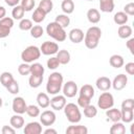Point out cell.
Instances as JSON below:
<instances>
[{"label": "cell", "instance_id": "cell-55", "mask_svg": "<svg viewBox=\"0 0 134 134\" xmlns=\"http://www.w3.org/2000/svg\"><path fill=\"white\" fill-rule=\"evenodd\" d=\"M2 105H3V100H2V98L0 97V108L2 107Z\"/></svg>", "mask_w": 134, "mask_h": 134}, {"label": "cell", "instance_id": "cell-6", "mask_svg": "<svg viewBox=\"0 0 134 134\" xmlns=\"http://www.w3.org/2000/svg\"><path fill=\"white\" fill-rule=\"evenodd\" d=\"M97 106L102 110H107L110 109L114 106V97L110 92L104 91L97 99Z\"/></svg>", "mask_w": 134, "mask_h": 134}, {"label": "cell", "instance_id": "cell-31", "mask_svg": "<svg viewBox=\"0 0 134 134\" xmlns=\"http://www.w3.org/2000/svg\"><path fill=\"white\" fill-rule=\"evenodd\" d=\"M44 72H45V69H44V67L41 63L34 62L30 65V74H32V75H44Z\"/></svg>", "mask_w": 134, "mask_h": 134}, {"label": "cell", "instance_id": "cell-13", "mask_svg": "<svg viewBox=\"0 0 134 134\" xmlns=\"http://www.w3.org/2000/svg\"><path fill=\"white\" fill-rule=\"evenodd\" d=\"M24 134H41L42 133V124L39 121H30L26 124L23 129Z\"/></svg>", "mask_w": 134, "mask_h": 134}, {"label": "cell", "instance_id": "cell-14", "mask_svg": "<svg viewBox=\"0 0 134 134\" xmlns=\"http://www.w3.org/2000/svg\"><path fill=\"white\" fill-rule=\"evenodd\" d=\"M84 31L81 29V28H72L69 34H68V37H69V40L74 43V44H79L81 42H83L84 40Z\"/></svg>", "mask_w": 134, "mask_h": 134}, {"label": "cell", "instance_id": "cell-40", "mask_svg": "<svg viewBox=\"0 0 134 134\" xmlns=\"http://www.w3.org/2000/svg\"><path fill=\"white\" fill-rule=\"evenodd\" d=\"M34 26V23H32V20H29V19H26V18H23L20 20L19 22V28L21 30H30V28Z\"/></svg>", "mask_w": 134, "mask_h": 134}, {"label": "cell", "instance_id": "cell-52", "mask_svg": "<svg viewBox=\"0 0 134 134\" xmlns=\"http://www.w3.org/2000/svg\"><path fill=\"white\" fill-rule=\"evenodd\" d=\"M20 1H21V0H4V2H5L8 6H12V7L18 5V4L20 3Z\"/></svg>", "mask_w": 134, "mask_h": 134}, {"label": "cell", "instance_id": "cell-27", "mask_svg": "<svg viewBox=\"0 0 134 134\" xmlns=\"http://www.w3.org/2000/svg\"><path fill=\"white\" fill-rule=\"evenodd\" d=\"M111 134H125L126 133V127L122 121H115L110 128Z\"/></svg>", "mask_w": 134, "mask_h": 134}, {"label": "cell", "instance_id": "cell-21", "mask_svg": "<svg viewBox=\"0 0 134 134\" xmlns=\"http://www.w3.org/2000/svg\"><path fill=\"white\" fill-rule=\"evenodd\" d=\"M106 111V116L108 117L109 120L115 122V121H119L120 120V117H121V114H120V110L119 109H116V108H110V109H107L105 110Z\"/></svg>", "mask_w": 134, "mask_h": 134}, {"label": "cell", "instance_id": "cell-46", "mask_svg": "<svg viewBox=\"0 0 134 134\" xmlns=\"http://www.w3.org/2000/svg\"><path fill=\"white\" fill-rule=\"evenodd\" d=\"M90 102H91V99L88 98V97H85V96H82V95H79V97H77V106L81 107L82 109L87 107L90 104Z\"/></svg>", "mask_w": 134, "mask_h": 134}, {"label": "cell", "instance_id": "cell-4", "mask_svg": "<svg viewBox=\"0 0 134 134\" xmlns=\"http://www.w3.org/2000/svg\"><path fill=\"white\" fill-rule=\"evenodd\" d=\"M64 114L67 118V120L71 124H77L82 119V113L80 111V108L77 105L73 103H68L63 108Z\"/></svg>", "mask_w": 134, "mask_h": 134}, {"label": "cell", "instance_id": "cell-12", "mask_svg": "<svg viewBox=\"0 0 134 134\" xmlns=\"http://www.w3.org/2000/svg\"><path fill=\"white\" fill-rule=\"evenodd\" d=\"M111 83H112V87H113L114 90L120 91V90H122L127 86V84H128V76L126 74H124V73H119V74H117L113 79V81Z\"/></svg>", "mask_w": 134, "mask_h": 134}, {"label": "cell", "instance_id": "cell-25", "mask_svg": "<svg viewBox=\"0 0 134 134\" xmlns=\"http://www.w3.org/2000/svg\"><path fill=\"white\" fill-rule=\"evenodd\" d=\"M99 9L103 13H112L114 9V0H99Z\"/></svg>", "mask_w": 134, "mask_h": 134}, {"label": "cell", "instance_id": "cell-2", "mask_svg": "<svg viewBox=\"0 0 134 134\" xmlns=\"http://www.w3.org/2000/svg\"><path fill=\"white\" fill-rule=\"evenodd\" d=\"M63 82H64V77H63L62 73L57 72V71L50 73V75L47 79V84H46L47 93L51 94V95L58 94L62 90Z\"/></svg>", "mask_w": 134, "mask_h": 134}, {"label": "cell", "instance_id": "cell-30", "mask_svg": "<svg viewBox=\"0 0 134 134\" xmlns=\"http://www.w3.org/2000/svg\"><path fill=\"white\" fill-rule=\"evenodd\" d=\"M45 17H46V14H45L40 7H37V8L34 10V14H32V16H31V20H32L35 23L39 24V23H41V22H43V21L45 20Z\"/></svg>", "mask_w": 134, "mask_h": 134}, {"label": "cell", "instance_id": "cell-15", "mask_svg": "<svg viewBox=\"0 0 134 134\" xmlns=\"http://www.w3.org/2000/svg\"><path fill=\"white\" fill-rule=\"evenodd\" d=\"M95 85H96V88L100 91H108L111 87H112V83H111V80L107 76H99L96 79V82H95Z\"/></svg>", "mask_w": 134, "mask_h": 134}, {"label": "cell", "instance_id": "cell-26", "mask_svg": "<svg viewBox=\"0 0 134 134\" xmlns=\"http://www.w3.org/2000/svg\"><path fill=\"white\" fill-rule=\"evenodd\" d=\"M120 120L124 124H130L133 121L134 119V110H126V109H121L120 110Z\"/></svg>", "mask_w": 134, "mask_h": 134}, {"label": "cell", "instance_id": "cell-49", "mask_svg": "<svg viewBox=\"0 0 134 134\" xmlns=\"http://www.w3.org/2000/svg\"><path fill=\"white\" fill-rule=\"evenodd\" d=\"M2 134H15L16 133V129L13 128L12 126H3L2 130H1Z\"/></svg>", "mask_w": 134, "mask_h": 134}, {"label": "cell", "instance_id": "cell-16", "mask_svg": "<svg viewBox=\"0 0 134 134\" xmlns=\"http://www.w3.org/2000/svg\"><path fill=\"white\" fill-rule=\"evenodd\" d=\"M79 95H82V96H85V97H88V98H92L95 94V91H94V88L92 87V85L90 84H85L83 85L80 90H79Z\"/></svg>", "mask_w": 134, "mask_h": 134}, {"label": "cell", "instance_id": "cell-41", "mask_svg": "<svg viewBox=\"0 0 134 134\" xmlns=\"http://www.w3.org/2000/svg\"><path fill=\"white\" fill-rule=\"evenodd\" d=\"M46 64H47L48 69H50V70H55V69L61 65L57 57H51V58H49V59L47 60V63H46Z\"/></svg>", "mask_w": 134, "mask_h": 134}, {"label": "cell", "instance_id": "cell-34", "mask_svg": "<svg viewBox=\"0 0 134 134\" xmlns=\"http://www.w3.org/2000/svg\"><path fill=\"white\" fill-rule=\"evenodd\" d=\"M43 82V75H32L30 74L29 75V79H28V84L31 88H38L41 86Z\"/></svg>", "mask_w": 134, "mask_h": 134}, {"label": "cell", "instance_id": "cell-5", "mask_svg": "<svg viewBox=\"0 0 134 134\" xmlns=\"http://www.w3.org/2000/svg\"><path fill=\"white\" fill-rule=\"evenodd\" d=\"M41 57V50L39 47L35 45L27 46L22 52H21V60L24 63H34L37 60H39Z\"/></svg>", "mask_w": 134, "mask_h": 134}, {"label": "cell", "instance_id": "cell-10", "mask_svg": "<svg viewBox=\"0 0 134 134\" xmlns=\"http://www.w3.org/2000/svg\"><path fill=\"white\" fill-rule=\"evenodd\" d=\"M12 108L13 111L17 114H24L26 112V108L27 105L25 103V99L22 96H17L13 99V104H12Z\"/></svg>", "mask_w": 134, "mask_h": 134}, {"label": "cell", "instance_id": "cell-53", "mask_svg": "<svg viewBox=\"0 0 134 134\" xmlns=\"http://www.w3.org/2000/svg\"><path fill=\"white\" fill-rule=\"evenodd\" d=\"M43 133H44V134H57L58 132H57V130H54V129H52V128H47Z\"/></svg>", "mask_w": 134, "mask_h": 134}, {"label": "cell", "instance_id": "cell-39", "mask_svg": "<svg viewBox=\"0 0 134 134\" xmlns=\"http://www.w3.org/2000/svg\"><path fill=\"white\" fill-rule=\"evenodd\" d=\"M28 116L30 117H38L40 115V107L37 105H29L26 108V112H25Z\"/></svg>", "mask_w": 134, "mask_h": 134}, {"label": "cell", "instance_id": "cell-43", "mask_svg": "<svg viewBox=\"0 0 134 134\" xmlns=\"http://www.w3.org/2000/svg\"><path fill=\"white\" fill-rule=\"evenodd\" d=\"M20 3H21L20 5L24 8L25 12H30V10L35 7L36 1H35V0H21Z\"/></svg>", "mask_w": 134, "mask_h": 134}, {"label": "cell", "instance_id": "cell-50", "mask_svg": "<svg viewBox=\"0 0 134 134\" xmlns=\"http://www.w3.org/2000/svg\"><path fill=\"white\" fill-rule=\"evenodd\" d=\"M125 70L128 74L130 75H133L134 74V63L133 62H129L125 65Z\"/></svg>", "mask_w": 134, "mask_h": 134}, {"label": "cell", "instance_id": "cell-42", "mask_svg": "<svg viewBox=\"0 0 134 134\" xmlns=\"http://www.w3.org/2000/svg\"><path fill=\"white\" fill-rule=\"evenodd\" d=\"M18 72L21 74V75H28L30 74V65L28 63H22L19 65L18 67Z\"/></svg>", "mask_w": 134, "mask_h": 134}, {"label": "cell", "instance_id": "cell-20", "mask_svg": "<svg viewBox=\"0 0 134 134\" xmlns=\"http://www.w3.org/2000/svg\"><path fill=\"white\" fill-rule=\"evenodd\" d=\"M133 34V29L130 25H119L118 29H117V35L120 39H128L132 36Z\"/></svg>", "mask_w": 134, "mask_h": 134}, {"label": "cell", "instance_id": "cell-29", "mask_svg": "<svg viewBox=\"0 0 134 134\" xmlns=\"http://www.w3.org/2000/svg\"><path fill=\"white\" fill-rule=\"evenodd\" d=\"M61 8L64 14L70 15L74 10V2L72 0H63L61 3Z\"/></svg>", "mask_w": 134, "mask_h": 134}, {"label": "cell", "instance_id": "cell-22", "mask_svg": "<svg viewBox=\"0 0 134 134\" xmlns=\"http://www.w3.org/2000/svg\"><path fill=\"white\" fill-rule=\"evenodd\" d=\"M9 124L13 128H15L16 130L21 129L24 126V118L22 117V114H17L15 113V115H13L9 119Z\"/></svg>", "mask_w": 134, "mask_h": 134}, {"label": "cell", "instance_id": "cell-3", "mask_svg": "<svg viewBox=\"0 0 134 134\" xmlns=\"http://www.w3.org/2000/svg\"><path fill=\"white\" fill-rule=\"evenodd\" d=\"M46 34L57 42H64L67 38V32L65 31V28H63L54 21L47 24Z\"/></svg>", "mask_w": 134, "mask_h": 134}, {"label": "cell", "instance_id": "cell-48", "mask_svg": "<svg viewBox=\"0 0 134 134\" xmlns=\"http://www.w3.org/2000/svg\"><path fill=\"white\" fill-rule=\"evenodd\" d=\"M124 13H126L128 16H133L134 15V3L133 2H130L128 4H126L124 6Z\"/></svg>", "mask_w": 134, "mask_h": 134}, {"label": "cell", "instance_id": "cell-47", "mask_svg": "<svg viewBox=\"0 0 134 134\" xmlns=\"http://www.w3.org/2000/svg\"><path fill=\"white\" fill-rule=\"evenodd\" d=\"M10 29L12 28H9L8 26H6V25H4L0 22V39L8 37L9 34H10Z\"/></svg>", "mask_w": 134, "mask_h": 134}, {"label": "cell", "instance_id": "cell-36", "mask_svg": "<svg viewBox=\"0 0 134 134\" xmlns=\"http://www.w3.org/2000/svg\"><path fill=\"white\" fill-rule=\"evenodd\" d=\"M46 15L49 14L52 8H53V3H52V0H41L40 3H39V6Z\"/></svg>", "mask_w": 134, "mask_h": 134}, {"label": "cell", "instance_id": "cell-7", "mask_svg": "<svg viewBox=\"0 0 134 134\" xmlns=\"http://www.w3.org/2000/svg\"><path fill=\"white\" fill-rule=\"evenodd\" d=\"M40 122L45 127H50L55 122L57 115L52 110H45L40 113Z\"/></svg>", "mask_w": 134, "mask_h": 134}, {"label": "cell", "instance_id": "cell-9", "mask_svg": "<svg viewBox=\"0 0 134 134\" xmlns=\"http://www.w3.org/2000/svg\"><path fill=\"white\" fill-rule=\"evenodd\" d=\"M41 53L44 55H53L59 51V45L55 42L45 41L40 47Z\"/></svg>", "mask_w": 134, "mask_h": 134}, {"label": "cell", "instance_id": "cell-33", "mask_svg": "<svg viewBox=\"0 0 134 134\" xmlns=\"http://www.w3.org/2000/svg\"><path fill=\"white\" fill-rule=\"evenodd\" d=\"M14 80H15V79H14L13 74H12L10 72H8V71H4V72H2L1 75H0V83H1V85L4 86L5 88H6Z\"/></svg>", "mask_w": 134, "mask_h": 134}, {"label": "cell", "instance_id": "cell-35", "mask_svg": "<svg viewBox=\"0 0 134 134\" xmlns=\"http://www.w3.org/2000/svg\"><path fill=\"white\" fill-rule=\"evenodd\" d=\"M24 13H25V10H24V8L21 6V5H16V6H14V8H13V10H12V17H13V19H15V20H21V19H23V17H24Z\"/></svg>", "mask_w": 134, "mask_h": 134}, {"label": "cell", "instance_id": "cell-11", "mask_svg": "<svg viewBox=\"0 0 134 134\" xmlns=\"http://www.w3.org/2000/svg\"><path fill=\"white\" fill-rule=\"evenodd\" d=\"M67 104L66 102V96L65 95H60V94H55L51 99H50V107L52 108V110L54 111H60L63 110V108L65 107V105Z\"/></svg>", "mask_w": 134, "mask_h": 134}, {"label": "cell", "instance_id": "cell-56", "mask_svg": "<svg viewBox=\"0 0 134 134\" xmlns=\"http://www.w3.org/2000/svg\"><path fill=\"white\" fill-rule=\"evenodd\" d=\"M87 1H93V0H87Z\"/></svg>", "mask_w": 134, "mask_h": 134}, {"label": "cell", "instance_id": "cell-17", "mask_svg": "<svg viewBox=\"0 0 134 134\" xmlns=\"http://www.w3.org/2000/svg\"><path fill=\"white\" fill-rule=\"evenodd\" d=\"M37 104L40 108L42 109H46L49 107L50 105V98L48 96L47 93L45 92H40L38 95H37Z\"/></svg>", "mask_w": 134, "mask_h": 134}, {"label": "cell", "instance_id": "cell-45", "mask_svg": "<svg viewBox=\"0 0 134 134\" xmlns=\"http://www.w3.org/2000/svg\"><path fill=\"white\" fill-rule=\"evenodd\" d=\"M121 109L134 110V99L133 98H127V99L122 100V103H121Z\"/></svg>", "mask_w": 134, "mask_h": 134}, {"label": "cell", "instance_id": "cell-18", "mask_svg": "<svg viewBox=\"0 0 134 134\" xmlns=\"http://www.w3.org/2000/svg\"><path fill=\"white\" fill-rule=\"evenodd\" d=\"M65 132L66 134H87L88 128L82 125H73V126H69Z\"/></svg>", "mask_w": 134, "mask_h": 134}, {"label": "cell", "instance_id": "cell-51", "mask_svg": "<svg viewBox=\"0 0 134 134\" xmlns=\"http://www.w3.org/2000/svg\"><path fill=\"white\" fill-rule=\"evenodd\" d=\"M126 46H127V48L130 50L131 54H134V38H130V39L126 42Z\"/></svg>", "mask_w": 134, "mask_h": 134}, {"label": "cell", "instance_id": "cell-24", "mask_svg": "<svg viewBox=\"0 0 134 134\" xmlns=\"http://www.w3.org/2000/svg\"><path fill=\"white\" fill-rule=\"evenodd\" d=\"M57 58L60 62V64L62 65H66L70 62V59H71V55H70V52L66 49H61L57 52Z\"/></svg>", "mask_w": 134, "mask_h": 134}, {"label": "cell", "instance_id": "cell-37", "mask_svg": "<svg viewBox=\"0 0 134 134\" xmlns=\"http://www.w3.org/2000/svg\"><path fill=\"white\" fill-rule=\"evenodd\" d=\"M84 115L88 118H93L97 115V109L95 106L89 104L87 107L84 108Z\"/></svg>", "mask_w": 134, "mask_h": 134}, {"label": "cell", "instance_id": "cell-1", "mask_svg": "<svg viewBox=\"0 0 134 134\" xmlns=\"http://www.w3.org/2000/svg\"><path fill=\"white\" fill-rule=\"evenodd\" d=\"M102 38V30L97 26H91L87 29L84 36V43L88 49H94L98 46L99 40Z\"/></svg>", "mask_w": 134, "mask_h": 134}, {"label": "cell", "instance_id": "cell-54", "mask_svg": "<svg viewBox=\"0 0 134 134\" xmlns=\"http://www.w3.org/2000/svg\"><path fill=\"white\" fill-rule=\"evenodd\" d=\"M5 15H6V9H5L3 6L0 5V20L3 19V18L5 17Z\"/></svg>", "mask_w": 134, "mask_h": 134}, {"label": "cell", "instance_id": "cell-32", "mask_svg": "<svg viewBox=\"0 0 134 134\" xmlns=\"http://www.w3.org/2000/svg\"><path fill=\"white\" fill-rule=\"evenodd\" d=\"M54 22H57L59 25H61L63 28H66L67 26H69L70 24V18L68 17V15L66 14H60L55 17Z\"/></svg>", "mask_w": 134, "mask_h": 134}, {"label": "cell", "instance_id": "cell-44", "mask_svg": "<svg viewBox=\"0 0 134 134\" xmlns=\"http://www.w3.org/2000/svg\"><path fill=\"white\" fill-rule=\"evenodd\" d=\"M6 89H7V91H8L9 93H12V94H18V93H19V90H20L19 84H18V82H17L16 80H14V81L6 87Z\"/></svg>", "mask_w": 134, "mask_h": 134}, {"label": "cell", "instance_id": "cell-19", "mask_svg": "<svg viewBox=\"0 0 134 134\" xmlns=\"http://www.w3.org/2000/svg\"><path fill=\"white\" fill-rule=\"evenodd\" d=\"M86 17H87L88 21L92 24H96L100 21V14H99V10L96 9V8L88 9V12L86 14Z\"/></svg>", "mask_w": 134, "mask_h": 134}, {"label": "cell", "instance_id": "cell-8", "mask_svg": "<svg viewBox=\"0 0 134 134\" xmlns=\"http://www.w3.org/2000/svg\"><path fill=\"white\" fill-rule=\"evenodd\" d=\"M62 90H63V95H65L66 97H69V98L74 97L79 92L77 85L73 81H67L65 84H63Z\"/></svg>", "mask_w": 134, "mask_h": 134}, {"label": "cell", "instance_id": "cell-23", "mask_svg": "<svg viewBox=\"0 0 134 134\" xmlns=\"http://www.w3.org/2000/svg\"><path fill=\"white\" fill-rule=\"evenodd\" d=\"M109 64L113 68L118 69V68H120V67H122L125 65V60L120 54H113L109 59Z\"/></svg>", "mask_w": 134, "mask_h": 134}, {"label": "cell", "instance_id": "cell-28", "mask_svg": "<svg viewBox=\"0 0 134 134\" xmlns=\"http://www.w3.org/2000/svg\"><path fill=\"white\" fill-rule=\"evenodd\" d=\"M128 20H129V16L124 12H117L113 17V21L117 25H124L128 22Z\"/></svg>", "mask_w": 134, "mask_h": 134}, {"label": "cell", "instance_id": "cell-38", "mask_svg": "<svg viewBox=\"0 0 134 134\" xmlns=\"http://www.w3.org/2000/svg\"><path fill=\"white\" fill-rule=\"evenodd\" d=\"M29 32H30V36H31L32 38L39 39V38H41V37L43 36L44 29H43V27H42L41 25H34V26L30 28Z\"/></svg>", "mask_w": 134, "mask_h": 134}]
</instances>
